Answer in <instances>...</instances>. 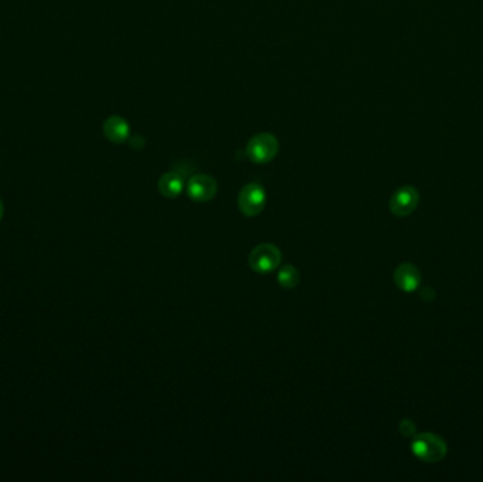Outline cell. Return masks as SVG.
I'll list each match as a JSON object with an SVG mask.
<instances>
[{
    "label": "cell",
    "mask_w": 483,
    "mask_h": 482,
    "mask_svg": "<svg viewBox=\"0 0 483 482\" xmlns=\"http://www.w3.org/2000/svg\"><path fill=\"white\" fill-rule=\"evenodd\" d=\"M400 433L405 437H410V436H414V433H416V425H414L411 420L405 419L400 423Z\"/></svg>",
    "instance_id": "cell-11"
},
{
    "label": "cell",
    "mask_w": 483,
    "mask_h": 482,
    "mask_svg": "<svg viewBox=\"0 0 483 482\" xmlns=\"http://www.w3.org/2000/svg\"><path fill=\"white\" fill-rule=\"evenodd\" d=\"M420 281H421L420 270L411 263H403L394 271V282L397 288L403 292H407V293L414 292L419 288Z\"/></svg>",
    "instance_id": "cell-7"
},
{
    "label": "cell",
    "mask_w": 483,
    "mask_h": 482,
    "mask_svg": "<svg viewBox=\"0 0 483 482\" xmlns=\"http://www.w3.org/2000/svg\"><path fill=\"white\" fill-rule=\"evenodd\" d=\"M277 279L282 288L284 289H294L300 282V273L293 264H286L279 270Z\"/></svg>",
    "instance_id": "cell-10"
},
{
    "label": "cell",
    "mask_w": 483,
    "mask_h": 482,
    "mask_svg": "<svg viewBox=\"0 0 483 482\" xmlns=\"http://www.w3.org/2000/svg\"><path fill=\"white\" fill-rule=\"evenodd\" d=\"M182 190H184V180L175 171L166 173L159 180V191L166 198H175L182 192Z\"/></svg>",
    "instance_id": "cell-9"
},
{
    "label": "cell",
    "mask_w": 483,
    "mask_h": 482,
    "mask_svg": "<svg viewBox=\"0 0 483 482\" xmlns=\"http://www.w3.org/2000/svg\"><path fill=\"white\" fill-rule=\"evenodd\" d=\"M187 192L191 199L198 202H206L211 201L217 195L218 184L211 176L198 174L188 181Z\"/></svg>",
    "instance_id": "cell-6"
},
{
    "label": "cell",
    "mask_w": 483,
    "mask_h": 482,
    "mask_svg": "<svg viewBox=\"0 0 483 482\" xmlns=\"http://www.w3.org/2000/svg\"><path fill=\"white\" fill-rule=\"evenodd\" d=\"M419 201H420L419 191L411 185H404L391 195L389 206H390V211L394 215L407 217L417 208Z\"/></svg>",
    "instance_id": "cell-5"
},
{
    "label": "cell",
    "mask_w": 483,
    "mask_h": 482,
    "mask_svg": "<svg viewBox=\"0 0 483 482\" xmlns=\"http://www.w3.org/2000/svg\"><path fill=\"white\" fill-rule=\"evenodd\" d=\"M279 141L273 133L263 132L253 136L246 146V155L256 164L270 163L279 153Z\"/></svg>",
    "instance_id": "cell-1"
},
{
    "label": "cell",
    "mask_w": 483,
    "mask_h": 482,
    "mask_svg": "<svg viewBox=\"0 0 483 482\" xmlns=\"http://www.w3.org/2000/svg\"><path fill=\"white\" fill-rule=\"evenodd\" d=\"M282 252L271 243L257 245L249 256V264L257 273H270L279 267Z\"/></svg>",
    "instance_id": "cell-3"
},
{
    "label": "cell",
    "mask_w": 483,
    "mask_h": 482,
    "mask_svg": "<svg viewBox=\"0 0 483 482\" xmlns=\"http://www.w3.org/2000/svg\"><path fill=\"white\" fill-rule=\"evenodd\" d=\"M239 210L246 217L259 215L266 206V191L257 183H250L245 185L238 197Z\"/></svg>",
    "instance_id": "cell-4"
},
{
    "label": "cell",
    "mask_w": 483,
    "mask_h": 482,
    "mask_svg": "<svg viewBox=\"0 0 483 482\" xmlns=\"http://www.w3.org/2000/svg\"><path fill=\"white\" fill-rule=\"evenodd\" d=\"M103 133L109 142L122 145L126 141H129L130 127H129V123L122 116L113 115L108 118L106 122L103 123Z\"/></svg>",
    "instance_id": "cell-8"
},
{
    "label": "cell",
    "mask_w": 483,
    "mask_h": 482,
    "mask_svg": "<svg viewBox=\"0 0 483 482\" xmlns=\"http://www.w3.org/2000/svg\"><path fill=\"white\" fill-rule=\"evenodd\" d=\"M411 450L414 455L424 462H438L447 455L445 441L433 433H423L414 437Z\"/></svg>",
    "instance_id": "cell-2"
},
{
    "label": "cell",
    "mask_w": 483,
    "mask_h": 482,
    "mask_svg": "<svg viewBox=\"0 0 483 482\" xmlns=\"http://www.w3.org/2000/svg\"><path fill=\"white\" fill-rule=\"evenodd\" d=\"M3 214H5V208H3V202L0 201V221H2L3 218Z\"/></svg>",
    "instance_id": "cell-12"
}]
</instances>
